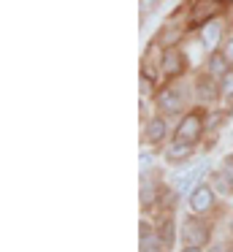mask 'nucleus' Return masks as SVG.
<instances>
[{
	"label": "nucleus",
	"instance_id": "f257e3e1",
	"mask_svg": "<svg viewBox=\"0 0 233 252\" xmlns=\"http://www.w3.org/2000/svg\"><path fill=\"white\" fill-rule=\"evenodd\" d=\"M200 130H203V117H200L198 111H193V114H187L182 122H179V127H176V141L190 144V147H193V144L200 138Z\"/></svg>",
	"mask_w": 233,
	"mask_h": 252
},
{
	"label": "nucleus",
	"instance_id": "f03ea898",
	"mask_svg": "<svg viewBox=\"0 0 233 252\" xmlns=\"http://www.w3.org/2000/svg\"><path fill=\"white\" fill-rule=\"evenodd\" d=\"M225 6H231V0H217V3L214 0H195V8H193V14H190V22L193 25L211 22Z\"/></svg>",
	"mask_w": 233,
	"mask_h": 252
},
{
	"label": "nucleus",
	"instance_id": "7ed1b4c3",
	"mask_svg": "<svg viewBox=\"0 0 233 252\" xmlns=\"http://www.w3.org/2000/svg\"><path fill=\"white\" fill-rule=\"evenodd\" d=\"M206 239H209V228H206V222L198 220V217H190L187 222H184V228H182L184 247H200Z\"/></svg>",
	"mask_w": 233,
	"mask_h": 252
},
{
	"label": "nucleus",
	"instance_id": "20e7f679",
	"mask_svg": "<svg viewBox=\"0 0 233 252\" xmlns=\"http://www.w3.org/2000/svg\"><path fill=\"white\" fill-rule=\"evenodd\" d=\"M157 109L166 114H176L184 109V90L182 87H166L157 95Z\"/></svg>",
	"mask_w": 233,
	"mask_h": 252
},
{
	"label": "nucleus",
	"instance_id": "39448f33",
	"mask_svg": "<svg viewBox=\"0 0 233 252\" xmlns=\"http://www.w3.org/2000/svg\"><path fill=\"white\" fill-rule=\"evenodd\" d=\"M184 71V55L179 49H166L163 52V60H160V73L166 79H173Z\"/></svg>",
	"mask_w": 233,
	"mask_h": 252
},
{
	"label": "nucleus",
	"instance_id": "423d86ee",
	"mask_svg": "<svg viewBox=\"0 0 233 252\" xmlns=\"http://www.w3.org/2000/svg\"><path fill=\"white\" fill-rule=\"evenodd\" d=\"M211 203H214V192H211L209 185L193 187V192H190V206H193V212H206Z\"/></svg>",
	"mask_w": 233,
	"mask_h": 252
},
{
	"label": "nucleus",
	"instance_id": "0eeeda50",
	"mask_svg": "<svg viewBox=\"0 0 233 252\" xmlns=\"http://www.w3.org/2000/svg\"><path fill=\"white\" fill-rule=\"evenodd\" d=\"M220 35H222V25L220 22H206L203 30H200V38H203V46L206 49H214L217 44H220Z\"/></svg>",
	"mask_w": 233,
	"mask_h": 252
},
{
	"label": "nucleus",
	"instance_id": "6e6552de",
	"mask_svg": "<svg viewBox=\"0 0 233 252\" xmlns=\"http://www.w3.org/2000/svg\"><path fill=\"white\" fill-rule=\"evenodd\" d=\"M163 136H166V120H163V117H155V120L146 125L144 141L146 144H157V141H163Z\"/></svg>",
	"mask_w": 233,
	"mask_h": 252
},
{
	"label": "nucleus",
	"instance_id": "1a4fd4ad",
	"mask_svg": "<svg viewBox=\"0 0 233 252\" xmlns=\"http://www.w3.org/2000/svg\"><path fill=\"white\" fill-rule=\"evenodd\" d=\"M228 65H231V63L225 60V55H222V52H214V55L209 57V73H214V76L228 73Z\"/></svg>",
	"mask_w": 233,
	"mask_h": 252
},
{
	"label": "nucleus",
	"instance_id": "9d476101",
	"mask_svg": "<svg viewBox=\"0 0 233 252\" xmlns=\"http://www.w3.org/2000/svg\"><path fill=\"white\" fill-rule=\"evenodd\" d=\"M198 95H200L203 100H214V98H217L214 82H211V79H206V76H200V79H198Z\"/></svg>",
	"mask_w": 233,
	"mask_h": 252
},
{
	"label": "nucleus",
	"instance_id": "9b49d317",
	"mask_svg": "<svg viewBox=\"0 0 233 252\" xmlns=\"http://www.w3.org/2000/svg\"><path fill=\"white\" fill-rule=\"evenodd\" d=\"M203 171H206V165H198V168H193L190 174L179 176V179H176V187H179V190H184V187H190L195 179H200V174H203Z\"/></svg>",
	"mask_w": 233,
	"mask_h": 252
},
{
	"label": "nucleus",
	"instance_id": "f8f14e48",
	"mask_svg": "<svg viewBox=\"0 0 233 252\" xmlns=\"http://www.w3.org/2000/svg\"><path fill=\"white\" fill-rule=\"evenodd\" d=\"M190 158V144L176 141L171 149H168V160H187Z\"/></svg>",
	"mask_w": 233,
	"mask_h": 252
},
{
	"label": "nucleus",
	"instance_id": "ddd939ff",
	"mask_svg": "<svg viewBox=\"0 0 233 252\" xmlns=\"http://www.w3.org/2000/svg\"><path fill=\"white\" fill-rule=\"evenodd\" d=\"M152 201H155V185H152V182H144V185H141V203H144V206H152Z\"/></svg>",
	"mask_w": 233,
	"mask_h": 252
},
{
	"label": "nucleus",
	"instance_id": "4468645a",
	"mask_svg": "<svg viewBox=\"0 0 233 252\" xmlns=\"http://www.w3.org/2000/svg\"><path fill=\"white\" fill-rule=\"evenodd\" d=\"M160 241L163 244H173V220H166V225H163V230H160Z\"/></svg>",
	"mask_w": 233,
	"mask_h": 252
},
{
	"label": "nucleus",
	"instance_id": "2eb2a0df",
	"mask_svg": "<svg viewBox=\"0 0 233 252\" xmlns=\"http://www.w3.org/2000/svg\"><path fill=\"white\" fill-rule=\"evenodd\" d=\"M220 93H222V95H228V98H231V95H233V71L222 73V84H220Z\"/></svg>",
	"mask_w": 233,
	"mask_h": 252
},
{
	"label": "nucleus",
	"instance_id": "dca6fc26",
	"mask_svg": "<svg viewBox=\"0 0 233 252\" xmlns=\"http://www.w3.org/2000/svg\"><path fill=\"white\" fill-rule=\"evenodd\" d=\"M222 168H225V187H228V190H233V158H228Z\"/></svg>",
	"mask_w": 233,
	"mask_h": 252
},
{
	"label": "nucleus",
	"instance_id": "f3484780",
	"mask_svg": "<svg viewBox=\"0 0 233 252\" xmlns=\"http://www.w3.org/2000/svg\"><path fill=\"white\" fill-rule=\"evenodd\" d=\"M222 55H225V60L233 65V35L228 38V44H225V49H222Z\"/></svg>",
	"mask_w": 233,
	"mask_h": 252
},
{
	"label": "nucleus",
	"instance_id": "a211bd4d",
	"mask_svg": "<svg viewBox=\"0 0 233 252\" xmlns=\"http://www.w3.org/2000/svg\"><path fill=\"white\" fill-rule=\"evenodd\" d=\"M182 252H200V250H198V247H184Z\"/></svg>",
	"mask_w": 233,
	"mask_h": 252
},
{
	"label": "nucleus",
	"instance_id": "6ab92c4d",
	"mask_svg": "<svg viewBox=\"0 0 233 252\" xmlns=\"http://www.w3.org/2000/svg\"><path fill=\"white\" fill-rule=\"evenodd\" d=\"M209 252H225V247H211Z\"/></svg>",
	"mask_w": 233,
	"mask_h": 252
},
{
	"label": "nucleus",
	"instance_id": "aec40b11",
	"mask_svg": "<svg viewBox=\"0 0 233 252\" xmlns=\"http://www.w3.org/2000/svg\"><path fill=\"white\" fill-rule=\"evenodd\" d=\"M155 3H157V0H146V8H149V6H155Z\"/></svg>",
	"mask_w": 233,
	"mask_h": 252
},
{
	"label": "nucleus",
	"instance_id": "412c9836",
	"mask_svg": "<svg viewBox=\"0 0 233 252\" xmlns=\"http://www.w3.org/2000/svg\"><path fill=\"white\" fill-rule=\"evenodd\" d=\"M141 252H160V250H141Z\"/></svg>",
	"mask_w": 233,
	"mask_h": 252
},
{
	"label": "nucleus",
	"instance_id": "4be33fe9",
	"mask_svg": "<svg viewBox=\"0 0 233 252\" xmlns=\"http://www.w3.org/2000/svg\"><path fill=\"white\" fill-rule=\"evenodd\" d=\"M231 228H233V222H231Z\"/></svg>",
	"mask_w": 233,
	"mask_h": 252
}]
</instances>
